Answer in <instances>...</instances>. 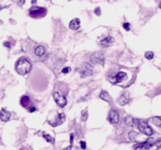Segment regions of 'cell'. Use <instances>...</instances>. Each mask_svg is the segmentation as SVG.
<instances>
[{
	"label": "cell",
	"instance_id": "obj_28",
	"mask_svg": "<svg viewBox=\"0 0 161 150\" xmlns=\"http://www.w3.org/2000/svg\"><path fill=\"white\" fill-rule=\"evenodd\" d=\"M73 134H71L70 135V145L73 146Z\"/></svg>",
	"mask_w": 161,
	"mask_h": 150
},
{
	"label": "cell",
	"instance_id": "obj_1",
	"mask_svg": "<svg viewBox=\"0 0 161 150\" xmlns=\"http://www.w3.org/2000/svg\"><path fill=\"white\" fill-rule=\"evenodd\" d=\"M31 70H32V65L27 59L22 58L16 62L15 70L19 75H27V74L29 73Z\"/></svg>",
	"mask_w": 161,
	"mask_h": 150
},
{
	"label": "cell",
	"instance_id": "obj_15",
	"mask_svg": "<svg viewBox=\"0 0 161 150\" xmlns=\"http://www.w3.org/2000/svg\"><path fill=\"white\" fill-rule=\"evenodd\" d=\"M34 53L38 57H43L45 54V48L43 46H38L34 50Z\"/></svg>",
	"mask_w": 161,
	"mask_h": 150
},
{
	"label": "cell",
	"instance_id": "obj_18",
	"mask_svg": "<svg viewBox=\"0 0 161 150\" xmlns=\"http://www.w3.org/2000/svg\"><path fill=\"white\" fill-rule=\"evenodd\" d=\"M100 98H102L103 100L106 101V102H111L112 101V98L110 97V95L106 92V91H103L100 94Z\"/></svg>",
	"mask_w": 161,
	"mask_h": 150
},
{
	"label": "cell",
	"instance_id": "obj_3",
	"mask_svg": "<svg viewBox=\"0 0 161 150\" xmlns=\"http://www.w3.org/2000/svg\"><path fill=\"white\" fill-rule=\"evenodd\" d=\"M47 13V10L45 8L43 7H32L29 10V15L32 18H42L46 15Z\"/></svg>",
	"mask_w": 161,
	"mask_h": 150
},
{
	"label": "cell",
	"instance_id": "obj_12",
	"mask_svg": "<svg viewBox=\"0 0 161 150\" xmlns=\"http://www.w3.org/2000/svg\"><path fill=\"white\" fill-rule=\"evenodd\" d=\"M80 27V20L79 18H75L69 23V28L71 30L76 31Z\"/></svg>",
	"mask_w": 161,
	"mask_h": 150
},
{
	"label": "cell",
	"instance_id": "obj_24",
	"mask_svg": "<svg viewBox=\"0 0 161 150\" xmlns=\"http://www.w3.org/2000/svg\"><path fill=\"white\" fill-rule=\"evenodd\" d=\"M123 27H124V29L125 31H130L131 30V25H130V23L128 22H125L123 24Z\"/></svg>",
	"mask_w": 161,
	"mask_h": 150
},
{
	"label": "cell",
	"instance_id": "obj_13",
	"mask_svg": "<svg viewBox=\"0 0 161 150\" xmlns=\"http://www.w3.org/2000/svg\"><path fill=\"white\" fill-rule=\"evenodd\" d=\"M11 116V114L9 112L8 110H6L5 109H2L0 111V119L2 121L6 122L8 120H9Z\"/></svg>",
	"mask_w": 161,
	"mask_h": 150
},
{
	"label": "cell",
	"instance_id": "obj_9",
	"mask_svg": "<svg viewBox=\"0 0 161 150\" xmlns=\"http://www.w3.org/2000/svg\"><path fill=\"white\" fill-rule=\"evenodd\" d=\"M114 43V38L113 37H107V38H103V40L100 42V45L102 48H108L110 46H112Z\"/></svg>",
	"mask_w": 161,
	"mask_h": 150
},
{
	"label": "cell",
	"instance_id": "obj_7",
	"mask_svg": "<svg viewBox=\"0 0 161 150\" xmlns=\"http://www.w3.org/2000/svg\"><path fill=\"white\" fill-rule=\"evenodd\" d=\"M53 98L55 99L56 103L60 107H61V108L65 107L66 105V104H67L66 98H65L63 95H61L60 92H55L53 93Z\"/></svg>",
	"mask_w": 161,
	"mask_h": 150
},
{
	"label": "cell",
	"instance_id": "obj_23",
	"mask_svg": "<svg viewBox=\"0 0 161 150\" xmlns=\"http://www.w3.org/2000/svg\"><path fill=\"white\" fill-rule=\"evenodd\" d=\"M82 120L83 121H86L87 120V117H88V112H87V109H84L82 111Z\"/></svg>",
	"mask_w": 161,
	"mask_h": 150
},
{
	"label": "cell",
	"instance_id": "obj_29",
	"mask_svg": "<svg viewBox=\"0 0 161 150\" xmlns=\"http://www.w3.org/2000/svg\"><path fill=\"white\" fill-rule=\"evenodd\" d=\"M4 46L7 47V48H10V45H9V43L8 42H6V43H4Z\"/></svg>",
	"mask_w": 161,
	"mask_h": 150
},
{
	"label": "cell",
	"instance_id": "obj_8",
	"mask_svg": "<svg viewBox=\"0 0 161 150\" xmlns=\"http://www.w3.org/2000/svg\"><path fill=\"white\" fill-rule=\"evenodd\" d=\"M108 120L113 125L117 124L118 122V120H119V114H118V112L116 109H111L110 110Z\"/></svg>",
	"mask_w": 161,
	"mask_h": 150
},
{
	"label": "cell",
	"instance_id": "obj_14",
	"mask_svg": "<svg viewBox=\"0 0 161 150\" xmlns=\"http://www.w3.org/2000/svg\"><path fill=\"white\" fill-rule=\"evenodd\" d=\"M160 141H158L157 143H147L144 146V149H145V150H157L160 148Z\"/></svg>",
	"mask_w": 161,
	"mask_h": 150
},
{
	"label": "cell",
	"instance_id": "obj_31",
	"mask_svg": "<svg viewBox=\"0 0 161 150\" xmlns=\"http://www.w3.org/2000/svg\"><path fill=\"white\" fill-rule=\"evenodd\" d=\"M35 110H36V109H35V108H32V109H30L29 112H34Z\"/></svg>",
	"mask_w": 161,
	"mask_h": 150
},
{
	"label": "cell",
	"instance_id": "obj_6",
	"mask_svg": "<svg viewBox=\"0 0 161 150\" xmlns=\"http://www.w3.org/2000/svg\"><path fill=\"white\" fill-rule=\"evenodd\" d=\"M90 61L92 64L94 65H104L105 62V56L103 54V52H95L91 54L90 57Z\"/></svg>",
	"mask_w": 161,
	"mask_h": 150
},
{
	"label": "cell",
	"instance_id": "obj_16",
	"mask_svg": "<svg viewBox=\"0 0 161 150\" xmlns=\"http://www.w3.org/2000/svg\"><path fill=\"white\" fill-rule=\"evenodd\" d=\"M118 103H119V105H125L129 103V97H128V95H127L126 92L123 93V94L121 95V97L118 99Z\"/></svg>",
	"mask_w": 161,
	"mask_h": 150
},
{
	"label": "cell",
	"instance_id": "obj_33",
	"mask_svg": "<svg viewBox=\"0 0 161 150\" xmlns=\"http://www.w3.org/2000/svg\"><path fill=\"white\" fill-rule=\"evenodd\" d=\"M32 4H36V0H32Z\"/></svg>",
	"mask_w": 161,
	"mask_h": 150
},
{
	"label": "cell",
	"instance_id": "obj_5",
	"mask_svg": "<svg viewBox=\"0 0 161 150\" xmlns=\"http://www.w3.org/2000/svg\"><path fill=\"white\" fill-rule=\"evenodd\" d=\"M79 72L80 73L81 77H87L93 74V67L90 64L85 63L79 69H78Z\"/></svg>",
	"mask_w": 161,
	"mask_h": 150
},
{
	"label": "cell",
	"instance_id": "obj_20",
	"mask_svg": "<svg viewBox=\"0 0 161 150\" xmlns=\"http://www.w3.org/2000/svg\"><path fill=\"white\" fill-rule=\"evenodd\" d=\"M43 136H44V138L45 139V141H47L48 143H54V138H53L51 135H49V134H47V133H44Z\"/></svg>",
	"mask_w": 161,
	"mask_h": 150
},
{
	"label": "cell",
	"instance_id": "obj_19",
	"mask_svg": "<svg viewBox=\"0 0 161 150\" xmlns=\"http://www.w3.org/2000/svg\"><path fill=\"white\" fill-rule=\"evenodd\" d=\"M152 121H153V123H154L155 126H157V127H160L161 120L160 116H155V117H154V118L152 119Z\"/></svg>",
	"mask_w": 161,
	"mask_h": 150
},
{
	"label": "cell",
	"instance_id": "obj_22",
	"mask_svg": "<svg viewBox=\"0 0 161 150\" xmlns=\"http://www.w3.org/2000/svg\"><path fill=\"white\" fill-rule=\"evenodd\" d=\"M154 57V54L153 52H150V51H148V52L145 53V58L147 59V60H153Z\"/></svg>",
	"mask_w": 161,
	"mask_h": 150
},
{
	"label": "cell",
	"instance_id": "obj_34",
	"mask_svg": "<svg viewBox=\"0 0 161 150\" xmlns=\"http://www.w3.org/2000/svg\"><path fill=\"white\" fill-rule=\"evenodd\" d=\"M108 1H109V2H115L116 0H108Z\"/></svg>",
	"mask_w": 161,
	"mask_h": 150
},
{
	"label": "cell",
	"instance_id": "obj_21",
	"mask_svg": "<svg viewBox=\"0 0 161 150\" xmlns=\"http://www.w3.org/2000/svg\"><path fill=\"white\" fill-rule=\"evenodd\" d=\"M129 138H130V140L132 141V142H135L136 141V137L137 136V133L136 132H129Z\"/></svg>",
	"mask_w": 161,
	"mask_h": 150
},
{
	"label": "cell",
	"instance_id": "obj_10",
	"mask_svg": "<svg viewBox=\"0 0 161 150\" xmlns=\"http://www.w3.org/2000/svg\"><path fill=\"white\" fill-rule=\"evenodd\" d=\"M139 120H138V119L133 118L131 115H126L125 118V123L127 126H129V127H136L137 126Z\"/></svg>",
	"mask_w": 161,
	"mask_h": 150
},
{
	"label": "cell",
	"instance_id": "obj_32",
	"mask_svg": "<svg viewBox=\"0 0 161 150\" xmlns=\"http://www.w3.org/2000/svg\"><path fill=\"white\" fill-rule=\"evenodd\" d=\"M63 150H72V146L70 145L69 147H67V148H66L65 149H63Z\"/></svg>",
	"mask_w": 161,
	"mask_h": 150
},
{
	"label": "cell",
	"instance_id": "obj_25",
	"mask_svg": "<svg viewBox=\"0 0 161 150\" xmlns=\"http://www.w3.org/2000/svg\"><path fill=\"white\" fill-rule=\"evenodd\" d=\"M70 70H71V68L70 67H65L61 70V72H62L63 74H67V73L70 72Z\"/></svg>",
	"mask_w": 161,
	"mask_h": 150
},
{
	"label": "cell",
	"instance_id": "obj_4",
	"mask_svg": "<svg viewBox=\"0 0 161 150\" xmlns=\"http://www.w3.org/2000/svg\"><path fill=\"white\" fill-rule=\"evenodd\" d=\"M136 127H137L138 130H139L142 133L145 134L146 136H152L153 135V133H154L153 129L147 125V123L146 121H144V120H140Z\"/></svg>",
	"mask_w": 161,
	"mask_h": 150
},
{
	"label": "cell",
	"instance_id": "obj_26",
	"mask_svg": "<svg viewBox=\"0 0 161 150\" xmlns=\"http://www.w3.org/2000/svg\"><path fill=\"white\" fill-rule=\"evenodd\" d=\"M80 147H81V149H86V143H84V141H81Z\"/></svg>",
	"mask_w": 161,
	"mask_h": 150
},
{
	"label": "cell",
	"instance_id": "obj_17",
	"mask_svg": "<svg viewBox=\"0 0 161 150\" xmlns=\"http://www.w3.org/2000/svg\"><path fill=\"white\" fill-rule=\"evenodd\" d=\"M20 104L22 107L27 108L30 104V98L28 96H22V98H21V101H20Z\"/></svg>",
	"mask_w": 161,
	"mask_h": 150
},
{
	"label": "cell",
	"instance_id": "obj_2",
	"mask_svg": "<svg viewBox=\"0 0 161 150\" xmlns=\"http://www.w3.org/2000/svg\"><path fill=\"white\" fill-rule=\"evenodd\" d=\"M128 78V75L125 71H118L116 73V75H113V76H109L108 79L110 82L113 84H118V83L124 82L127 80Z\"/></svg>",
	"mask_w": 161,
	"mask_h": 150
},
{
	"label": "cell",
	"instance_id": "obj_30",
	"mask_svg": "<svg viewBox=\"0 0 161 150\" xmlns=\"http://www.w3.org/2000/svg\"><path fill=\"white\" fill-rule=\"evenodd\" d=\"M24 3H25V0H20V2H19V4H20V5H22Z\"/></svg>",
	"mask_w": 161,
	"mask_h": 150
},
{
	"label": "cell",
	"instance_id": "obj_11",
	"mask_svg": "<svg viewBox=\"0 0 161 150\" xmlns=\"http://www.w3.org/2000/svg\"><path fill=\"white\" fill-rule=\"evenodd\" d=\"M65 120H66V115H65V114H64V113H61V114H58L56 122L51 123V125L53 126V127H57V126H60V125L63 124Z\"/></svg>",
	"mask_w": 161,
	"mask_h": 150
},
{
	"label": "cell",
	"instance_id": "obj_27",
	"mask_svg": "<svg viewBox=\"0 0 161 150\" xmlns=\"http://www.w3.org/2000/svg\"><path fill=\"white\" fill-rule=\"evenodd\" d=\"M95 13L96 15H101V9H100V8H96L95 9Z\"/></svg>",
	"mask_w": 161,
	"mask_h": 150
}]
</instances>
